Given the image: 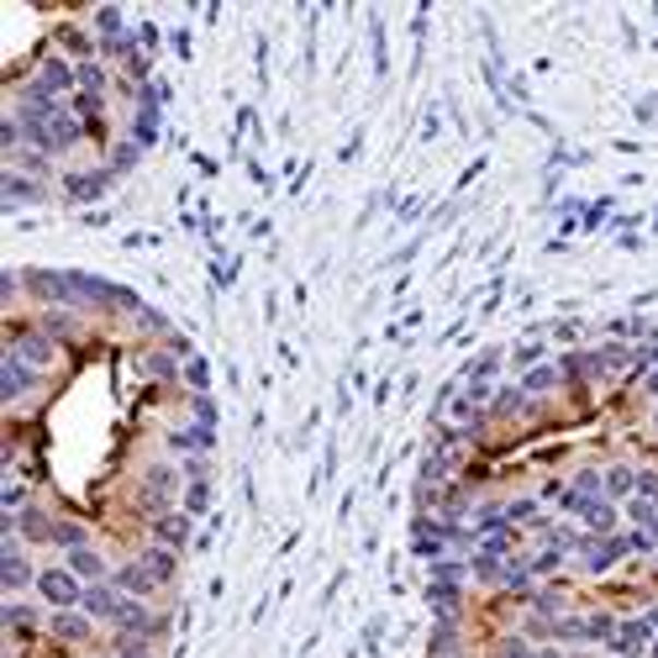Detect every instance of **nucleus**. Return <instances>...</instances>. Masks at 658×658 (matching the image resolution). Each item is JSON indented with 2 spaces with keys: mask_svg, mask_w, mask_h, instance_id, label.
Returning a JSON list of instances; mask_svg holds the SVG:
<instances>
[{
  "mask_svg": "<svg viewBox=\"0 0 658 658\" xmlns=\"http://www.w3.org/2000/svg\"><path fill=\"white\" fill-rule=\"evenodd\" d=\"M53 190L43 180H32L22 169H0V206L5 211H22V206H48Z\"/></svg>",
  "mask_w": 658,
  "mask_h": 658,
  "instance_id": "obj_8",
  "label": "nucleus"
},
{
  "mask_svg": "<svg viewBox=\"0 0 658 658\" xmlns=\"http://www.w3.org/2000/svg\"><path fill=\"white\" fill-rule=\"evenodd\" d=\"M32 590H37V600H43L48 611H74V606L85 600V579H80L69 564H43Z\"/></svg>",
  "mask_w": 658,
  "mask_h": 658,
  "instance_id": "obj_1",
  "label": "nucleus"
},
{
  "mask_svg": "<svg viewBox=\"0 0 658 658\" xmlns=\"http://www.w3.org/2000/svg\"><path fill=\"white\" fill-rule=\"evenodd\" d=\"M121 590L111 585V579H100V585H85V600H80V611L91 617V622H100V627H117L121 617Z\"/></svg>",
  "mask_w": 658,
  "mask_h": 658,
  "instance_id": "obj_13",
  "label": "nucleus"
},
{
  "mask_svg": "<svg viewBox=\"0 0 658 658\" xmlns=\"http://www.w3.org/2000/svg\"><path fill=\"white\" fill-rule=\"evenodd\" d=\"M432 579H443V585H464L469 579V559H458V553H443V559H432Z\"/></svg>",
  "mask_w": 658,
  "mask_h": 658,
  "instance_id": "obj_31",
  "label": "nucleus"
},
{
  "mask_svg": "<svg viewBox=\"0 0 658 658\" xmlns=\"http://www.w3.org/2000/svg\"><path fill=\"white\" fill-rule=\"evenodd\" d=\"M632 495H643V501L658 506V469H637V490H632Z\"/></svg>",
  "mask_w": 658,
  "mask_h": 658,
  "instance_id": "obj_38",
  "label": "nucleus"
},
{
  "mask_svg": "<svg viewBox=\"0 0 658 658\" xmlns=\"http://www.w3.org/2000/svg\"><path fill=\"white\" fill-rule=\"evenodd\" d=\"M658 632L648 627V617H622L617 632H611V643H606V654L611 658H648Z\"/></svg>",
  "mask_w": 658,
  "mask_h": 658,
  "instance_id": "obj_9",
  "label": "nucleus"
},
{
  "mask_svg": "<svg viewBox=\"0 0 658 658\" xmlns=\"http://www.w3.org/2000/svg\"><path fill=\"white\" fill-rule=\"evenodd\" d=\"M137 158H143V143H132V137H117V143H111V148H106V169H111V175H127V169H137Z\"/></svg>",
  "mask_w": 658,
  "mask_h": 658,
  "instance_id": "obj_27",
  "label": "nucleus"
},
{
  "mask_svg": "<svg viewBox=\"0 0 658 658\" xmlns=\"http://www.w3.org/2000/svg\"><path fill=\"white\" fill-rule=\"evenodd\" d=\"M569 484H574L579 495H590V501H596V495H606V484H600V464H579V469L569 475Z\"/></svg>",
  "mask_w": 658,
  "mask_h": 658,
  "instance_id": "obj_33",
  "label": "nucleus"
},
{
  "mask_svg": "<svg viewBox=\"0 0 658 658\" xmlns=\"http://www.w3.org/2000/svg\"><path fill=\"white\" fill-rule=\"evenodd\" d=\"M111 180H117V175H111L106 164H100V169H69V175H63V201H95V195L111 190Z\"/></svg>",
  "mask_w": 658,
  "mask_h": 658,
  "instance_id": "obj_15",
  "label": "nucleus"
},
{
  "mask_svg": "<svg viewBox=\"0 0 658 658\" xmlns=\"http://www.w3.org/2000/svg\"><path fill=\"white\" fill-rule=\"evenodd\" d=\"M654 569H658V559H654Z\"/></svg>",
  "mask_w": 658,
  "mask_h": 658,
  "instance_id": "obj_45",
  "label": "nucleus"
},
{
  "mask_svg": "<svg viewBox=\"0 0 658 658\" xmlns=\"http://www.w3.org/2000/svg\"><path fill=\"white\" fill-rule=\"evenodd\" d=\"M211 506V479H190L180 495V511H190V516H201V511Z\"/></svg>",
  "mask_w": 658,
  "mask_h": 658,
  "instance_id": "obj_34",
  "label": "nucleus"
},
{
  "mask_svg": "<svg viewBox=\"0 0 658 658\" xmlns=\"http://www.w3.org/2000/svg\"><path fill=\"white\" fill-rule=\"evenodd\" d=\"M132 363H137V374L148 380L153 390H180V380H184V369H180V354H169L164 343H143L137 354H132Z\"/></svg>",
  "mask_w": 658,
  "mask_h": 658,
  "instance_id": "obj_3",
  "label": "nucleus"
},
{
  "mask_svg": "<svg viewBox=\"0 0 658 658\" xmlns=\"http://www.w3.org/2000/svg\"><path fill=\"white\" fill-rule=\"evenodd\" d=\"M538 658H564V648H559V643H542Z\"/></svg>",
  "mask_w": 658,
  "mask_h": 658,
  "instance_id": "obj_40",
  "label": "nucleus"
},
{
  "mask_svg": "<svg viewBox=\"0 0 658 658\" xmlns=\"http://www.w3.org/2000/svg\"><path fill=\"white\" fill-rule=\"evenodd\" d=\"M600 484H606V501H632L637 469H632V464H606V469H600Z\"/></svg>",
  "mask_w": 658,
  "mask_h": 658,
  "instance_id": "obj_25",
  "label": "nucleus"
},
{
  "mask_svg": "<svg viewBox=\"0 0 658 658\" xmlns=\"http://www.w3.org/2000/svg\"><path fill=\"white\" fill-rule=\"evenodd\" d=\"M527 611H538V617H564L569 611V585L564 579H542L533 600H527Z\"/></svg>",
  "mask_w": 658,
  "mask_h": 658,
  "instance_id": "obj_22",
  "label": "nucleus"
},
{
  "mask_svg": "<svg viewBox=\"0 0 658 658\" xmlns=\"http://www.w3.org/2000/svg\"><path fill=\"white\" fill-rule=\"evenodd\" d=\"M190 533H195V516H190V511H180V506L148 522V542H164V548H175V553H184V548H190Z\"/></svg>",
  "mask_w": 658,
  "mask_h": 658,
  "instance_id": "obj_12",
  "label": "nucleus"
},
{
  "mask_svg": "<svg viewBox=\"0 0 658 658\" xmlns=\"http://www.w3.org/2000/svg\"><path fill=\"white\" fill-rule=\"evenodd\" d=\"M85 542H91V527H85L80 516H59V527H53V548L74 553V548H85Z\"/></svg>",
  "mask_w": 658,
  "mask_h": 658,
  "instance_id": "obj_28",
  "label": "nucleus"
},
{
  "mask_svg": "<svg viewBox=\"0 0 658 658\" xmlns=\"http://www.w3.org/2000/svg\"><path fill=\"white\" fill-rule=\"evenodd\" d=\"M622 559H632V553H627V533H617V538H590V533H585V542H579V553H574V564H579V574H590V579H600V574H611V569L622 564Z\"/></svg>",
  "mask_w": 658,
  "mask_h": 658,
  "instance_id": "obj_5",
  "label": "nucleus"
},
{
  "mask_svg": "<svg viewBox=\"0 0 658 658\" xmlns=\"http://www.w3.org/2000/svg\"><path fill=\"white\" fill-rule=\"evenodd\" d=\"M53 527H59V516L43 506V501H32V506L16 511V516H5V533H16L27 548H53Z\"/></svg>",
  "mask_w": 658,
  "mask_h": 658,
  "instance_id": "obj_7",
  "label": "nucleus"
},
{
  "mask_svg": "<svg viewBox=\"0 0 658 658\" xmlns=\"http://www.w3.org/2000/svg\"><path fill=\"white\" fill-rule=\"evenodd\" d=\"M516 385L527 390L533 400H553V395L564 390V374H559V363H533V369H527Z\"/></svg>",
  "mask_w": 658,
  "mask_h": 658,
  "instance_id": "obj_20",
  "label": "nucleus"
},
{
  "mask_svg": "<svg viewBox=\"0 0 658 658\" xmlns=\"http://www.w3.org/2000/svg\"><path fill=\"white\" fill-rule=\"evenodd\" d=\"M37 327L48 332L59 348H80L85 343V311H69V306H53V311H37L32 316Z\"/></svg>",
  "mask_w": 658,
  "mask_h": 658,
  "instance_id": "obj_10",
  "label": "nucleus"
},
{
  "mask_svg": "<svg viewBox=\"0 0 658 658\" xmlns=\"http://www.w3.org/2000/svg\"><path fill=\"white\" fill-rule=\"evenodd\" d=\"M0 506H5V516H16V511H27V484H22V475L16 469H5V490H0Z\"/></svg>",
  "mask_w": 658,
  "mask_h": 658,
  "instance_id": "obj_32",
  "label": "nucleus"
},
{
  "mask_svg": "<svg viewBox=\"0 0 658 658\" xmlns=\"http://www.w3.org/2000/svg\"><path fill=\"white\" fill-rule=\"evenodd\" d=\"M622 511H627V522H632V527H643V533H654V522H658V506H654V501H643V495H632V501H627V506H622Z\"/></svg>",
  "mask_w": 658,
  "mask_h": 658,
  "instance_id": "obj_36",
  "label": "nucleus"
},
{
  "mask_svg": "<svg viewBox=\"0 0 658 658\" xmlns=\"http://www.w3.org/2000/svg\"><path fill=\"white\" fill-rule=\"evenodd\" d=\"M63 564L74 569L85 585H100V579H111L117 574V564H106V553L95 548V542H85V548H74V553H63Z\"/></svg>",
  "mask_w": 658,
  "mask_h": 658,
  "instance_id": "obj_19",
  "label": "nucleus"
},
{
  "mask_svg": "<svg viewBox=\"0 0 658 658\" xmlns=\"http://www.w3.org/2000/svg\"><path fill=\"white\" fill-rule=\"evenodd\" d=\"M111 585H117L121 596H132V600H153L158 590H164V585H158V574H153L137 553H132V559H121L117 574H111Z\"/></svg>",
  "mask_w": 658,
  "mask_h": 658,
  "instance_id": "obj_11",
  "label": "nucleus"
},
{
  "mask_svg": "<svg viewBox=\"0 0 658 658\" xmlns=\"http://www.w3.org/2000/svg\"><path fill=\"white\" fill-rule=\"evenodd\" d=\"M100 648H111L117 658H158V648H153V643H143V637H127V632H111Z\"/></svg>",
  "mask_w": 658,
  "mask_h": 658,
  "instance_id": "obj_30",
  "label": "nucleus"
},
{
  "mask_svg": "<svg viewBox=\"0 0 658 658\" xmlns=\"http://www.w3.org/2000/svg\"><path fill=\"white\" fill-rule=\"evenodd\" d=\"M643 617H648V627L658 632V606H648V611H643Z\"/></svg>",
  "mask_w": 658,
  "mask_h": 658,
  "instance_id": "obj_42",
  "label": "nucleus"
},
{
  "mask_svg": "<svg viewBox=\"0 0 658 658\" xmlns=\"http://www.w3.org/2000/svg\"><path fill=\"white\" fill-rule=\"evenodd\" d=\"M579 527H585L590 538H617V533H622V506L606 501V495H596L590 506L579 511Z\"/></svg>",
  "mask_w": 658,
  "mask_h": 658,
  "instance_id": "obj_17",
  "label": "nucleus"
},
{
  "mask_svg": "<svg viewBox=\"0 0 658 658\" xmlns=\"http://www.w3.org/2000/svg\"><path fill=\"white\" fill-rule=\"evenodd\" d=\"M43 380H48L43 369H32V363H22L16 354H5V359H0V400H5V411L16 417V411L27 406L32 395L43 390Z\"/></svg>",
  "mask_w": 658,
  "mask_h": 658,
  "instance_id": "obj_2",
  "label": "nucleus"
},
{
  "mask_svg": "<svg viewBox=\"0 0 658 658\" xmlns=\"http://www.w3.org/2000/svg\"><path fill=\"white\" fill-rule=\"evenodd\" d=\"M137 559H143V564L158 574V585H164V590L180 579V553H175V548H164V542H148V548H137Z\"/></svg>",
  "mask_w": 658,
  "mask_h": 658,
  "instance_id": "obj_21",
  "label": "nucleus"
},
{
  "mask_svg": "<svg viewBox=\"0 0 658 658\" xmlns=\"http://www.w3.org/2000/svg\"><path fill=\"white\" fill-rule=\"evenodd\" d=\"M184 385H190V390H206L211 385L206 359H184Z\"/></svg>",
  "mask_w": 658,
  "mask_h": 658,
  "instance_id": "obj_37",
  "label": "nucleus"
},
{
  "mask_svg": "<svg viewBox=\"0 0 658 658\" xmlns=\"http://www.w3.org/2000/svg\"><path fill=\"white\" fill-rule=\"evenodd\" d=\"M69 111L100 137V132H106V111H111V91H74L69 95Z\"/></svg>",
  "mask_w": 658,
  "mask_h": 658,
  "instance_id": "obj_18",
  "label": "nucleus"
},
{
  "mask_svg": "<svg viewBox=\"0 0 658 658\" xmlns=\"http://www.w3.org/2000/svg\"><path fill=\"white\" fill-rule=\"evenodd\" d=\"M48 643H59V648H100V622H91L80 606L74 611H48Z\"/></svg>",
  "mask_w": 658,
  "mask_h": 658,
  "instance_id": "obj_4",
  "label": "nucleus"
},
{
  "mask_svg": "<svg viewBox=\"0 0 658 658\" xmlns=\"http://www.w3.org/2000/svg\"><path fill=\"white\" fill-rule=\"evenodd\" d=\"M564 658H596L590 648H564Z\"/></svg>",
  "mask_w": 658,
  "mask_h": 658,
  "instance_id": "obj_41",
  "label": "nucleus"
},
{
  "mask_svg": "<svg viewBox=\"0 0 658 658\" xmlns=\"http://www.w3.org/2000/svg\"><path fill=\"white\" fill-rule=\"evenodd\" d=\"M469 579H475L479 590H501V579H506V559H495V553L475 548V553H469Z\"/></svg>",
  "mask_w": 658,
  "mask_h": 658,
  "instance_id": "obj_23",
  "label": "nucleus"
},
{
  "mask_svg": "<svg viewBox=\"0 0 658 658\" xmlns=\"http://www.w3.org/2000/svg\"><path fill=\"white\" fill-rule=\"evenodd\" d=\"M211 443H216V427H201V421L164 432V448L180 453V458H201V453H211Z\"/></svg>",
  "mask_w": 658,
  "mask_h": 658,
  "instance_id": "obj_16",
  "label": "nucleus"
},
{
  "mask_svg": "<svg viewBox=\"0 0 658 658\" xmlns=\"http://www.w3.org/2000/svg\"><path fill=\"white\" fill-rule=\"evenodd\" d=\"M0 585H5V596H22L37 585V564L27 559V542L16 533H5V542H0Z\"/></svg>",
  "mask_w": 658,
  "mask_h": 658,
  "instance_id": "obj_6",
  "label": "nucleus"
},
{
  "mask_svg": "<svg viewBox=\"0 0 658 658\" xmlns=\"http://www.w3.org/2000/svg\"><path fill=\"white\" fill-rule=\"evenodd\" d=\"M427 606H432V622H469V596H464V585L432 579V585H427Z\"/></svg>",
  "mask_w": 658,
  "mask_h": 658,
  "instance_id": "obj_14",
  "label": "nucleus"
},
{
  "mask_svg": "<svg viewBox=\"0 0 658 658\" xmlns=\"http://www.w3.org/2000/svg\"><path fill=\"white\" fill-rule=\"evenodd\" d=\"M600 658H611V654H600Z\"/></svg>",
  "mask_w": 658,
  "mask_h": 658,
  "instance_id": "obj_44",
  "label": "nucleus"
},
{
  "mask_svg": "<svg viewBox=\"0 0 658 658\" xmlns=\"http://www.w3.org/2000/svg\"><path fill=\"white\" fill-rule=\"evenodd\" d=\"M184 411L201 421V427H216V406H211L206 390H184Z\"/></svg>",
  "mask_w": 658,
  "mask_h": 658,
  "instance_id": "obj_35",
  "label": "nucleus"
},
{
  "mask_svg": "<svg viewBox=\"0 0 658 658\" xmlns=\"http://www.w3.org/2000/svg\"><path fill=\"white\" fill-rule=\"evenodd\" d=\"M484 658H538V648L511 627V632H495V637L484 643Z\"/></svg>",
  "mask_w": 658,
  "mask_h": 658,
  "instance_id": "obj_26",
  "label": "nucleus"
},
{
  "mask_svg": "<svg viewBox=\"0 0 658 658\" xmlns=\"http://www.w3.org/2000/svg\"><path fill=\"white\" fill-rule=\"evenodd\" d=\"M495 369H501V354H479L475 369H469V380H490Z\"/></svg>",
  "mask_w": 658,
  "mask_h": 658,
  "instance_id": "obj_39",
  "label": "nucleus"
},
{
  "mask_svg": "<svg viewBox=\"0 0 658 658\" xmlns=\"http://www.w3.org/2000/svg\"><path fill=\"white\" fill-rule=\"evenodd\" d=\"M617 611L611 606H596V611H585V648H600L606 654V643H611V632H617Z\"/></svg>",
  "mask_w": 658,
  "mask_h": 658,
  "instance_id": "obj_24",
  "label": "nucleus"
},
{
  "mask_svg": "<svg viewBox=\"0 0 658 658\" xmlns=\"http://www.w3.org/2000/svg\"><path fill=\"white\" fill-rule=\"evenodd\" d=\"M654 432H658V411H654Z\"/></svg>",
  "mask_w": 658,
  "mask_h": 658,
  "instance_id": "obj_43",
  "label": "nucleus"
},
{
  "mask_svg": "<svg viewBox=\"0 0 658 658\" xmlns=\"http://www.w3.org/2000/svg\"><path fill=\"white\" fill-rule=\"evenodd\" d=\"M527 564H533V574H538V585H542V579H559V574H564L569 553H559V548H548V542H542L538 553H527Z\"/></svg>",
  "mask_w": 658,
  "mask_h": 658,
  "instance_id": "obj_29",
  "label": "nucleus"
}]
</instances>
